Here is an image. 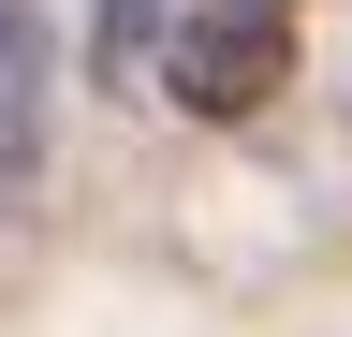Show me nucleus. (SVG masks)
Here are the masks:
<instances>
[{"mask_svg": "<svg viewBox=\"0 0 352 337\" xmlns=\"http://www.w3.org/2000/svg\"><path fill=\"white\" fill-rule=\"evenodd\" d=\"M176 15H191V0H88V89H132V103H147Z\"/></svg>", "mask_w": 352, "mask_h": 337, "instance_id": "f03ea898", "label": "nucleus"}, {"mask_svg": "<svg viewBox=\"0 0 352 337\" xmlns=\"http://www.w3.org/2000/svg\"><path fill=\"white\" fill-rule=\"evenodd\" d=\"M30 176H44V15L0 0V220L30 205Z\"/></svg>", "mask_w": 352, "mask_h": 337, "instance_id": "f257e3e1", "label": "nucleus"}]
</instances>
